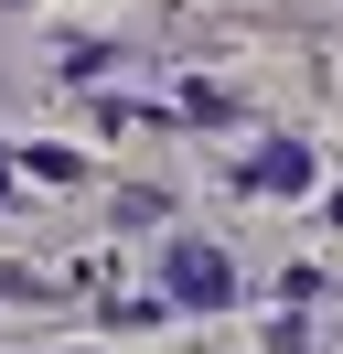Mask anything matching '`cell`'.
<instances>
[{
  "label": "cell",
  "instance_id": "6da1fadb",
  "mask_svg": "<svg viewBox=\"0 0 343 354\" xmlns=\"http://www.w3.org/2000/svg\"><path fill=\"white\" fill-rule=\"evenodd\" d=\"M172 301H193V311L236 301V268H225V247H172Z\"/></svg>",
  "mask_w": 343,
  "mask_h": 354
},
{
  "label": "cell",
  "instance_id": "7a4b0ae2",
  "mask_svg": "<svg viewBox=\"0 0 343 354\" xmlns=\"http://www.w3.org/2000/svg\"><path fill=\"white\" fill-rule=\"evenodd\" d=\"M236 183H247V194H311V151H300V140H268Z\"/></svg>",
  "mask_w": 343,
  "mask_h": 354
},
{
  "label": "cell",
  "instance_id": "3957f363",
  "mask_svg": "<svg viewBox=\"0 0 343 354\" xmlns=\"http://www.w3.org/2000/svg\"><path fill=\"white\" fill-rule=\"evenodd\" d=\"M0 194H11V161H0Z\"/></svg>",
  "mask_w": 343,
  "mask_h": 354
}]
</instances>
